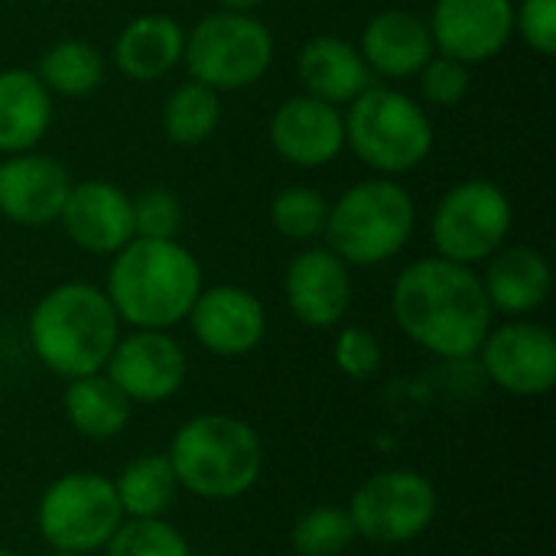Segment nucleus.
<instances>
[{
    "instance_id": "obj_1",
    "label": "nucleus",
    "mask_w": 556,
    "mask_h": 556,
    "mask_svg": "<svg viewBox=\"0 0 556 556\" xmlns=\"http://www.w3.org/2000/svg\"><path fill=\"white\" fill-rule=\"evenodd\" d=\"M391 313L401 332L440 358L479 355L492 329V303L476 267L424 257L401 270L391 290Z\"/></svg>"
},
{
    "instance_id": "obj_2",
    "label": "nucleus",
    "mask_w": 556,
    "mask_h": 556,
    "mask_svg": "<svg viewBox=\"0 0 556 556\" xmlns=\"http://www.w3.org/2000/svg\"><path fill=\"white\" fill-rule=\"evenodd\" d=\"M111 257L104 293L134 329H173L202 293V267L176 238H134Z\"/></svg>"
},
{
    "instance_id": "obj_3",
    "label": "nucleus",
    "mask_w": 556,
    "mask_h": 556,
    "mask_svg": "<svg viewBox=\"0 0 556 556\" xmlns=\"http://www.w3.org/2000/svg\"><path fill=\"white\" fill-rule=\"evenodd\" d=\"M121 339V319L104 290L72 280L42 293L29 313V345L59 378L104 371Z\"/></svg>"
},
{
    "instance_id": "obj_4",
    "label": "nucleus",
    "mask_w": 556,
    "mask_h": 556,
    "mask_svg": "<svg viewBox=\"0 0 556 556\" xmlns=\"http://www.w3.org/2000/svg\"><path fill=\"white\" fill-rule=\"evenodd\" d=\"M166 459L179 489L208 502H228L257 485L264 446L241 417L202 414L176 430Z\"/></svg>"
},
{
    "instance_id": "obj_5",
    "label": "nucleus",
    "mask_w": 556,
    "mask_h": 556,
    "mask_svg": "<svg viewBox=\"0 0 556 556\" xmlns=\"http://www.w3.org/2000/svg\"><path fill=\"white\" fill-rule=\"evenodd\" d=\"M417 228L414 195L391 176H375L329 202V251L349 267H375L397 257Z\"/></svg>"
},
{
    "instance_id": "obj_6",
    "label": "nucleus",
    "mask_w": 556,
    "mask_h": 556,
    "mask_svg": "<svg viewBox=\"0 0 556 556\" xmlns=\"http://www.w3.org/2000/svg\"><path fill=\"white\" fill-rule=\"evenodd\" d=\"M345 143L378 176H404L433 150V121L410 94L388 85L365 88L345 114Z\"/></svg>"
},
{
    "instance_id": "obj_7",
    "label": "nucleus",
    "mask_w": 556,
    "mask_h": 556,
    "mask_svg": "<svg viewBox=\"0 0 556 556\" xmlns=\"http://www.w3.org/2000/svg\"><path fill=\"white\" fill-rule=\"evenodd\" d=\"M182 62L208 88L238 91L257 85L274 62V36L254 13L215 10L186 33Z\"/></svg>"
},
{
    "instance_id": "obj_8",
    "label": "nucleus",
    "mask_w": 556,
    "mask_h": 556,
    "mask_svg": "<svg viewBox=\"0 0 556 556\" xmlns=\"http://www.w3.org/2000/svg\"><path fill=\"white\" fill-rule=\"evenodd\" d=\"M114 482L101 472H65L39 498L36 525L55 554H94L121 528Z\"/></svg>"
},
{
    "instance_id": "obj_9",
    "label": "nucleus",
    "mask_w": 556,
    "mask_h": 556,
    "mask_svg": "<svg viewBox=\"0 0 556 556\" xmlns=\"http://www.w3.org/2000/svg\"><path fill=\"white\" fill-rule=\"evenodd\" d=\"M515 208L502 186L489 179H466L453 186L433 208L430 235L437 257L476 267L505 248Z\"/></svg>"
},
{
    "instance_id": "obj_10",
    "label": "nucleus",
    "mask_w": 556,
    "mask_h": 556,
    "mask_svg": "<svg viewBox=\"0 0 556 556\" xmlns=\"http://www.w3.org/2000/svg\"><path fill=\"white\" fill-rule=\"evenodd\" d=\"M437 508L440 498L427 476L414 469H388L365 479L345 511L352 518L355 538L394 547L427 534Z\"/></svg>"
},
{
    "instance_id": "obj_11",
    "label": "nucleus",
    "mask_w": 556,
    "mask_h": 556,
    "mask_svg": "<svg viewBox=\"0 0 556 556\" xmlns=\"http://www.w3.org/2000/svg\"><path fill=\"white\" fill-rule=\"evenodd\" d=\"M104 375L130 404H160L186 384L189 358L166 329H134L117 339Z\"/></svg>"
},
{
    "instance_id": "obj_12",
    "label": "nucleus",
    "mask_w": 556,
    "mask_h": 556,
    "mask_svg": "<svg viewBox=\"0 0 556 556\" xmlns=\"http://www.w3.org/2000/svg\"><path fill=\"white\" fill-rule=\"evenodd\" d=\"M479 352L492 384L515 397H541L556 384V339L547 326L505 323L489 329Z\"/></svg>"
},
{
    "instance_id": "obj_13",
    "label": "nucleus",
    "mask_w": 556,
    "mask_h": 556,
    "mask_svg": "<svg viewBox=\"0 0 556 556\" xmlns=\"http://www.w3.org/2000/svg\"><path fill=\"white\" fill-rule=\"evenodd\" d=\"M430 36L440 55L463 65L489 62L515 36V3L511 0H437L430 20Z\"/></svg>"
},
{
    "instance_id": "obj_14",
    "label": "nucleus",
    "mask_w": 556,
    "mask_h": 556,
    "mask_svg": "<svg viewBox=\"0 0 556 556\" xmlns=\"http://www.w3.org/2000/svg\"><path fill=\"white\" fill-rule=\"evenodd\" d=\"M186 319L195 342L218 358H241L254 352L267 332L264 303L251 290L235 283L202 290Z\"/></svg>"
},
{
    "instance_id": "obj_15",
    "label": "nucleus",
    "mask_w": 556,
    "mask_h": 556,
    "mask_svg": "<svg viewBox=\"0 0 556 556\" xmlns=\"http://www.w3.org/2000/svg\"><path fill=\"white\" fill-rule=\"evenodd\" d=\"M270 147L290 166H329L345 150V114L309 94L287 98L270 117Z\"/></svg>"
},
{
    "instance_id": "obj_16",
    "label": "nucleus",
    "mask_w": 556,
    "mask_h": 556,
    "mask_svg": "<svg viewBox=\"0 0 556 556\" xmlns=\"http://www.w3.org/2000/svg\"><path fill=\"white\" fill-rule=\"evenodd\" d=\"M68 189L72 176L55 156L26 150L0 160V215L13 225L36 228L59 222Z\"/></svg>"
},
{
    "instance_id": "obj_17",
    "label": "nucleus",
    "mask_w": 556,
    "mask_h": 556,
    "mask_svg": "<svg viewBox=\"0 0 556 556\" xmlns=\"http://www.w3.org/2000/svg\"><path fill=\"white\" fill-rule=\"evenodd\" d=\"M283 296L290 313L309 329H332L345 319L352 303L349 264L329 248L300 251L283 277Z\"/></svg>"
},
{
    "instance_id": "obj_18",
    "label": "nucleus",
    "mask_w": 556,
    "mask_h": 556,
    "mask_svg": "<svg viewBox=\"0 0 556 556\" xmlns=\"http://www.w3.org/2000/svg\"><path fill=\"white\" fill-rule=\"evenodd\" d=\"M72 244L88 254H117L127 241H134V208L130 195L108 179L72 182L68 199L59 215Z\"/></svg>"
},
{
    "instance_id": "obj_19",
    "label": "nucleus",
    "mask_w": 556,
    "mask_h": 556,
    "mask_svg": "<svg viewBox=\"0 0 556 556\" xmlns=\"http://www.w3.org/2000/svg\"><path fill=\"white\" fill-rule=\"evenodd\" d=\"M358 52L371 75L417 78V72L437 55V46L424 16L410 10H384L365 23Z\"/></svg>"
},
{
    "instance_id": "obj_20",
    "label": "nucleus",
    "mask_w": 556,
    "mask_h": 556,
    "mask_svg": "<svg viewBox=\"0 0 556 556\" xmlns=\"http://www.w3.org/2000/svg\"><path fill=\"white\" fill-rule=\"evenodd\" d=\"M296 75L309 98L326 104H352L365 88L375 85L358 46L342 36H313L296 55Z\"/></svg>"
},
{
    "instance_id": "obj_21",
    "label": "nucleus",
    "mask_w": 556,
    "mask_h": 556,
    "mask_svg": "<svg viewBox=\"0 0 556 556\" xmlns=\"http://www.w3.org/2000/svg\"><path fill=\"white\" fill-rule=\"evenodd\" d=\"M551 264L534 248H502L489 257V270L482 277L492 313L528 316L551 296Z\"/></svg>"
},
{
    "instance_id": "obj_22",
    "label": "nucleus",
    "mask_w": 556,
    "mask_h": 556,
    "mask_svg": "<svg viewBox=\"0 0 556 556\" xmlns=\"http://www.w3.org/2000/svg\"><path fill=\"white\" fill-rule=\"evenodd\" d=\"M186 33L166 13L134 16L114 39V65L134 81H156L182 62Z\"/></svg>"
},
{
    "instance_id": "obj_23",
    "label": "nucleus",
    "mask_w": 556,
    "mask_h": 556,
    "mask_svg": "<svg viewBox=\"0 0 556 556\" xmlns=\"http://www.w3.org/2000/svg\"><path fill=\"white\" fill-rule=\"evenodd\" d=\"M52 124V94L33 68L0 72V153H26Z\"/></svg>"
},
{
    "instance_id": "obj_24",
    "label": "nucleus",
    "mask_w": 556,
    "mask_h": 556,
    "mask_svg": "<svg viewBox=\"0 0 556 556\" xmlns=\"http://www.w3.org/2000/svg\"><path fill=\"white\" fill-rule=\"evenodd\" d=\"M62 407H65L68 424L88 440H111L124 433L134 414V404L127 401V394L104 371L72 378L65 388Z\"/></svg>"
},
{
    "instance_id": "obj_25",
    "label": "nucleus",
    "mask_w": 556,
    "mask_h": 556,
    "mask_svg": "<svg viewBox=\"0 0 556 556\" xmlns=\"http://www.w3.org/2000/svg\"><path fill=\"white\" fill-rule=\"evenodd\" d=\"M114 482L124 518H163L176 502L179 482L166 453H147L130 459Z\"/></svg>"
},
{
    "instance_id": "obj_26",
    "label": "nucleus",
    "mask_w": 556,
    "mask_h": 556,
    "mask_svg": "<svg viewBox=\"0 0 556 556\" xmlns=\"http://www.w3.org/2000/svg\"><path fill=\"white\" fill-rule=\"evenodd\" d=\"M104 55L85 42V39H59L49 46L39 59V81L49 88V94L62 98H81L91 94L104 81Z\"/></svg>"
},
{
    "instance_id": "obj_27",
    "label": "nucleus",
    "mask_w": 556,
    "mask_h": 556,
    "mask_svg": "<svg viewBox=\"0 0 556 556\" xmlns=\"http://www.w3.org/2000/svg\"><path fill=\"white\" fill-rule=\"evenodd\" d=\"M222 124V98L215 88L189 78L176 85L163 104V134L179 147L205 143Z\"/></svg>"
},
{
    "instance_id": "obj_28",
    "label": "nucleus",
    "mask_w": 556,
    "mask_h": 556,
    "mask_svg": "<svg viewBox=\"0 0 556 556\" xmlns=\"http://www.w3.org/2000/svg\"><path fill=\"white\" fill-rule=\"evenodd\" d=\"M326 218H329V199L309 186H290V189L277 192L270 202V222L290 241L323 238Z\"/></svg>"
},
{
    "instance_id": "obj_29",
    "label": "nucleus",
    "mask_w": 556,
    "mask_h": 556,
    "mask_svg": "<svg viewBox=\"0 0 556 556\" xmlns=\"http://www.w3.org/2000/svg\"><path fill=\"white\" fill-rule=\"evenodd\" d=\"M355 541V528L345 508L316 505L290 531V544L300 556H339Z\"/></svg>"
},
{
    "instance_id": "obj_30",
    "label": "nucleus",
    "mask_w": 556,
    "mask_h": 556,
    "mask_svg": "<svg viewBox=\"0 0 556 556\" xmlns=\"http://www.w3.org/2000/svg\"><path fill=\"white\" fill-rule=\"evenodd\" d=\"M108 556H192L189 541L163 518H127L104 544Z\"/></svg>"
},
{
    "instance_id": "obj_31",
    "label": "nucleus",
    "mask_w": 556,
    "mask_h": 556,
    "mask_svg": "<svg viewBox=\"0 0 556 556\" xmlns=\"http://www.w3.org/2000/svg\"><path fill=\"white\" fill-rule=\"evenodd\" d=\"M130 208H134V238H160V241L179 238L186 212L173 189L166 186L143 189L140 195L130 199Z\"/></svg>"
},
{
    "instance_id": "obj_32",
    "label": "nucleus",
    "mask_w": 556,
    "mask_h": 556,
    "mask_svg": "<svg viewBox=\"0 0 556 556\" xmlns=\"http://www.w3.org/2000/svg\"><path fill=\"white\" fill-rule=\"evenodd\" d=\"M420 94L433 108H456L469 94V65L450 59V55H433L420 72Z\"/></svg>"
},
{
    "instance_id": "obj_33",
    "label": "nucleus",
    "mask_w": 556,
    "mask_h": 556,
    "mask_svg": "<svg viewBox=\"0 0 556 556\" xmlns=\"http://www.w3.org/2000/svg\"><path fill=\"white\" fill-rule=\"evenodd\" d=\"M336 365L352 381H368L381 368V342L365 326H345L336 339Z\"/></svg>"
},
{
    "instance_id": "obj_34",
    "label": "nucleus",
    "mask_w": 556,
    "mask_h": 556,
    "mask_svg": "<svg viewBox=\"0 0 556 556\" xmlns=\"http://www.w3.org/2000/svg\"><path fill=\"white\" fill-rule=\"evenodd\" d=\"M515 33L538 55L556 52V0H521L515 7Z\"/></svg>"
},
{
    "instance_id": "obj_35",
    "label": "nucleus",
    "mask_w": 556,
    "mask_h": 556,
    "mask_svg": "<svg viewBox=\"0 0 556 556\" xmlns=\"http://www.w3.org/2000/svg\"><path fill=\"white\" fill-rule=\"evenodd\" d=\"M261 3L264 0H218V7L228 10V13H254Z\"/></svg>"
},
{
    "instance_id": "obj_36",
    "label": "nucleus",
    "mask_w": 556,
    "mask_h": 556,
    "mask_svg": "<svg viewBox=\"0 0 556 556\" xmlns=\"http://www.w3.org/2000/svg\"><path fill=\"white\" fill-rule=\"evenodd\" d=\"M0 556H20L16 551H10V547H0Z\"/></svg>"
},
{
    "instance_id": "obj_37",
    "label": "nucleus",
    "mask_w": 556,
    "mask_h": 556,
    "mask_svg": "<svg viewBox=\"0 0 556 556\" xmlns=\"http://www.w3.org/2000/svg\"><path fill=\"white\" fill-rule=\"evenodd\" d=\"M52 556H91V554H52Z\"/></svg>"
}]
</instances>
